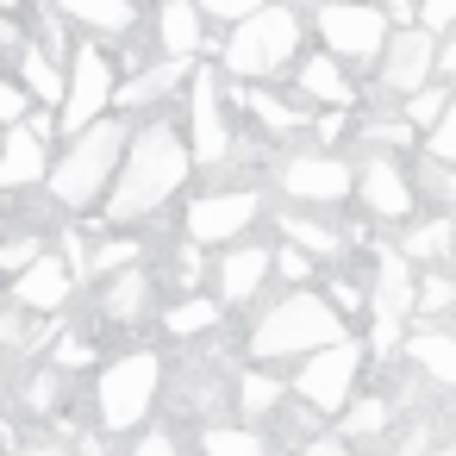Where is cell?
Masks as SVG:
<instances>
[{
    "label": "cell",
    "mask_w": 456,
    "mask_h": 456,
    "mask_svg": "<svg viewBox=\"0 0 456 456\" xmlns=\"http://www.w3.org/2000/svg\"><path fill=\"white\" fill-rule=\"evenodd\" d=\"M425 444H431V425H406V437H400V456H425Z\"/></svg>",
    "instance_id": "49"
},
{
    "label": "cell",
    "mask_w": 456,
    "mask_h": 456,
    "mask_svg": "<svg viewBox=\"0 0 456 456\" xmlns=\"http://www.w3.org/2000/svg\"><path fill=\"white\" fill-rule=\"evenodd\" d=\"M356 194H362V207H369L375 219H406L412 200H419V188L400 175L394 157H369V163L356 169Z\"/></svg>",
    "instance_id": "13"
},
{
    "label": "cell",
    "mask_w": 456,
    "mask_h": 456,
    "mask_svg": "<svg viewBox=\"0 0 456 456\" xmlns=\"http://www.w3.org/2000/svg\"><path fill=\"white\" fill-rule=\"evenodd\" d=\"M450 306H456V281H450V275H425V281H419V313L437 319V313H450Z\"/></svg>",
    "instance_id": "35"
},
{
    "label": "cell",
    "mask_w": 456,
    "mask_h": 456,
    "mask_svg": "<svg viewBox=\"0 0 456 456\" xmlns=\"http://www.w3.org/2000/svg\"><path fill=\"white\" fill-rule=\"evenodd\" d=\"M425 157H437V163H456V101H450V113L425 132Z\"/></svg>",
    "instance_id": "36"
},
{
    "label": "cell",
    "mask_w": 456,
    "mask_h": 456,
    "mask_svg": "<svg viewBox=\"0 0 456 456\" xmlns=\"http://www.w3.org/2000/svg\"><path fill=\"white\" fill-rule=\"evenodd\" d=\"M419 26L437 38V32H456V0H419Z\"/></svg>",
    "instance_id": "39"
},
{
    "label": "cell",
    "mask_w": 456,
    "mask_h": 456,
    "mask_svg": "<svg viewBox=\"0 0 456 456\" xmlns=\"http://www.w3.org/2000/svg\"><path fill=\"white\" fill-rule=\"evenodd\" d=\"M32 338L45 344V331L26 319V306H0V344H32Z\"/></svg>",
    "instance_id": "37"
},
{
    "label": "cell",
    "mask_w": 456,
    "mask_h": 456,
    "mask_svg": "<svg viewBox=\"0 0 456 456\" xmlns=\"http://www.w3.org/2000/svg\"><path fill=\"white\" fill-rule=\"evenodd\" d=\"M219 325V306L213 300H182V306H169V331L175 338H194V331H213Z\"/></svg>",
    "instance_id": "31"
},
{
    "label": "cell",
    "mask_w": 456,
    "mask_h": 456,
    "mask_svg": "<svg viewBox=\"0 0 456 456\" xmlns=\"http://www.w3.org/2000/svg\"><path fill=\"white\" fill-rule=\"evenodd\" d=\"M306 456H344V444L338 437H319V444H306Z\"/></svg>",
    "instance_id": "53"
},
{
    "label": "cell",
    "mask_w": 456,
    "mask_h": 456,
    "mask_svg": "<svg viewBox=\"0 0 456 456\" xmlns=\"http://www.w3.org/2000/svg\"><path fill=\"white\" fill-rule=\"evenodd\" d=\"M132 256H138V244L126 238V244H107V250H94V269H126Z\"/></svg>",
    "instance_id": "46"
},
{
    "label": "cell",
    "mask_w": 456,
    "mask_h": 456,
    "mask_svg": "<svg viewBox=\"0 0 456 456\" xmlns=\"http://www.w3.org/2000/svg\"><path fill=\"white\" fill-rule=\"evenodd\" d=\"M275 269H281V281H306V275H313V256H306L300 244H281V250H275Z\"/></svg>",
    "instance_id": "41"
},
{
    "label": "cell",
    "mask_w": 456,
    "mask_h": 456,
    "mask_svg": "<svg viewBox=\"0 0 456 456\" xmlns=\"http://www.w3.org/2000/svg\"><path fill=\"white\" fill-rule=\"evenodd\" d=\"M263 7H275V0H200V13H213V20H232V26L256 20Z\"/></svg>",
    "instance_id": "38"
},
{
    "label": "cell",
    "mask_w": 456,
    "mask_h": 456,
    "mask_svg": "<svg viewBox=\"0 0 456 456\" xmlns=\"http://www.w3.org/2000/svg\"><path fill=\"white\" fill-rule=\"evenodd\" d=\"M13 119H26V88L0 82V126H13Z\"/></svg>",
    "instance_id": "45"
},
{
    "label": "cell",
    "mask_w": 456,
    "mask_h": 456,
    "mask_svg": "<svg viewBox=\"0 0 456 456\" xmlns=\"http://www.w3.org/2000/svg\"><path fill=\"white\" fill-rule=\"evenodd\" d=\"M331 306H338V313H356V306H362V294H356L350 281H331Z\"/></svg>",
    "instance_id": "50"
},
{
    "label": "cell",
    "mask_w": 456,
    "mask_h": 456,
    "mask_svg": "<svg viewBox=\"0 0 456 456\" xmlns=\"http://www.w3.org/2000/svg\"><path fill=\"white\" fill-rule=\"evenodd\" d=\"M356 369H362V344L344 338V344L306 356V369L294 375V394H300L313 412H344L350 394H356Z\"/></svg>",
    "instance_id": "7"
},
{
    "label": "cell",
    "mask_w": 456,
    "mask_h": 456,
    "mask_svg": "<svg viewBox=\"0 0 456 456\" xmlns=\"http://www.w3.org/2000/svg\"><path fill=\"white\" fill-rule=\"evenodd\" d=\"M63 263H69L76 275H94V256H88V238H82V232H63Z\"/></svg>",
    "instance_id": "42"
},
{
    "label": "cell",
    "mask_w": 456,
    "mask_h": 456,
    "mask_svg": "<svg viewBox=\"0 0 456 456\" xmlns=\"http://www.w3.org/2000/svg\"><path fill=\"white\" fill-rule=\"evenodd\" d=\"M431 456H456V444H444V450H431Z\"/></svg>",
    "instance_id": "56"
},
{
    "label": "cell",
    "mask_w": 456,
    "mask_h": 456,
    "mask_svg": "<svg viewBox=\"0 0 456 456\" xmlns=\"http://www.w3.org/2000/svg\"><path fill=\"white\" fill-rule=\"evenodd\" d=\"M82 362H88V344L82 338H63L57 344V369H82Z\"/></svg>",
    "instance_id": "48"
},
{
    "label": "cell",
    "mask_w": 456,
    "mask_h": 456,
    "mask_svg": "<svg viewBox=\"0 0 456 456\" xmlns=\"http://www.w3.org/2000/svg\"><path fill=\"white\" fill-rule=\"evenodd\" d=\"M107 101H119V88H113V63H107V51H94V45H82L76 57H69V101H63V126L82 138L88 126H101L107 119Z\"/></svg>",
    "instance_id": "8"
},
{
    "label": "cell",
    "mask_w": 456,
    "mask_h": 456,
    "mask_svg": "<svg viewBox=\"0 0 456 456\" xmlns=\"http://www.w3.org/2000/svg\"><path fill=\"white\" fill-rule=\"evenodd\" d=\"M157 387H163V362H157L151 350L119 356V362L101 375V387H94V400H101V425H107V431H132V425L157 406Z\"/></svg>",
    "instance_id": "5"
},
{
    "label": "cell",
    "mask_w": 456,
    "mask_h": 456,
    "mask_svg": "<svg viewBox=\"0 0 456 456\" xmlns=\"http://www.w3.org/2000/svg\"><path fill=\"white\" fill-rule=\"evenodd\" d=\"M20 400H26V412H57V400H63V369H32Z\"/></svg>",
    "instance_id": "30"
},
{
    "label": "cell",
    "mask_w": 456,
    "mask_h": 456,
    "mask_svg": "<svg viewBox=\"0 0 456 456\" xmlns=\"http://www.w3.org/2000/svg\"><path fill=\"white\" fill-rule=\"evenodd\" d=\"M45 175V138L32 126L7 132V151H0V188H32Z\"/></svg>",
    "instance_id": "18"
},
{
    "label": "cell",
    "mask_w": 456,
    "mask_h": 456,
    "mask_svg": "<svg viewBox=\"0 0 456 456\" xmlns=\"http://www.w3.org/2000/svg\"><path fill=\"white\" fill-rule=\"evenodd\" d=\"M344 338H350V331H344V319H338L331 300H319V294H288V300L269 306L263 325L250 331V356H256V362H281V356L331 350V344H344Z\"/></svg>",
    "instance_id": "2"
},
{
    "label": "cell",
    "mask_w": 456,
    "mask_h": 456,
    "mask_svg": "<svg viewBox=\"0 0 456 456\" xmlns=\"http://www.w3.org/2000/svg\"><path fill=\"white\" fill-rule=\"evenodd\" d=\"M0 51H20V32H13V20L0 13Z\"/></svg>",
    "instance_id": "54"
},
{
    "label": "cell",
    "mask_w": 456,
    "mask_h": 456,
    "mask_svg": "<svg viewBox=\"0 0 456 456\" xmlns=\"http://www.w3.org/2000/svg\"><path fill=\"white\" fill-rule=\"evenodd\" d=\"M182 76H194V69H188V57H169V63H157V69L132 76V82L119 88V101H126V107H157V101H163Z\"/></svg>",
    "instance_id": "22"
},
{
    "label": "cell",
    "mask_w": 456,
    "mask_h": 456,
    "mask_svg": "<svg viewBox=\"0 0 456 456\" xmlns=\"http://www.w3.org/2000/svg\"><path fill=\"white\" fill-rule=\"evenodd\" d=\"M281 238H288V244H300L306 256H338V250H344V238H338L331 225L306 219V213H281Z\"/></svg>",
    "instance_id": "24"
},
{
    "label": "cell",
    "mask_w": 456,
    "mask_h": 456,
    "mask_svg": "<svg viewBox=\"0 0 456 456\" xmlns=\"http://www.w3.org/2000/svg\"><path fill=\"white\" fill-rule=\"evenodd\" d=\"M437 69H444V76H450V82H456V32H450V38H444V45H437Z\"/></svg>",
    "instance_id": "51"
},
{
    "label": "cell",
    "mask_w": 456,
    "mask_h": 456,
    "mask_svg": "<svg viewBox=\"0 0 456 456\" xmlns=\"http://www.w3.org/2000/svg\"><path fill=\"white\" fill-rule=\"evenodd\" d=\"M263 213V200L250 194V188H225V194H207V200H194L188 207V238L194 244H232V238H244L250 232V219Z\"/></svg>",
    "instance_id": "11"
},
{
    "label": "cell",
    "mask_w": 456,
    "mask_h": 456,
    "mask_svg": "<svg viewBox=\"0 0 456 456\" xmlns=\"http://www.w3.org/2000/svg\"><path fill=\"white\" fill-rule=\"evenodd\" d=\"M450 101H456L450 88H419V94L406 101V126H412V132H431V126L450 113Z\"/></svg>",
    "instance_id": "29"
},
{
    "label": "cell",
    "mask_w": 456,
    "mask_h": 456,
    "mask_svg": "<svg viewBox=\"0 0 456 456\" xmlns=\"http://www.w3.org/2000/svg\"><path fill=\"white\" fill-rule=\"evenodd\" d=\"M419 194H431L437 207H456V163L425 157V188H419Z\"/></svg>",
    "instance_id": "34"
},
{
    "label": "cell",
    "mask_w": 456,
    "mask_h": 456,
    "mask_svg": "<svg viewBox=\"0 0 456 456\" xmlns=\"http://www.w3.org/2000/svg\"><path fill=\"white\" fill-rule=\"evenodd\" d=\"M319 32H325V51L344 57V63H369L387 51V13L369 7V0H325L319 7Z\"/></svg>",
    "instance_id": "6"
},
{
    "label": "cell",
    "mask_w": 456,
    "mask_h": 456,
    "mask_svg": "<svg viewBox=\"0 0 456 456\" xmlns=\"http://www.w3.org/2000/svg\"><path fill=\"white\" fill-rule=\"evenodd\" d=\"M69 288H76V269H69L63 256H38L32 269L13 275V306H26V313H57V306L69 300Z\"/></svg>",
    "instance_id": "15"
},
{
    "label": "cell",
    "mask_w": 456,
    "mask_h": 456,
    "mask_svg": "<svg viewBox=\"0 0 456 456\" xmlns=\"http://www.w3.org/2000/svg\"><path fill=\"white\" fill-rule=\"evenodd\" d=\"M157 38H163V51H169V57H188V63H194V51L207 45V38H200V7H194V0H163V13H157Z\"/></svg>",
    "instance_id": "20"
},
{
    "label": "cell",
    "mask_w": 456,
    "mask_h": 456,
    "mask_svg": "<svg viewBox=\"0 0 456 456\" xmlns=\"http://www.w3.org/2000/svg\"><path fill=\"white\" fill-rule=\"evenodd\" d=\"M275 400H281V381H275V375H244V381H238V406H244L250 419L269 412Z\"/></svg>",
    "instance_id": "32"
},
{
    "label": "cell",
    "mask_w": 456,
    "mask_h": 456,
    "mask_svg": "<svg viewBox=\"0 0 456 456\" xmlns=\"http://www.w3.org/2000/svg\"><path fill=\"white\" fill-rule=\"evenodd\" d=\"M369 138L387 144V151H406V144H412V126H406V119H394V126H369Z\"/></svg>",
    "instance_id": "43"
},
{
    "label": "cell",
    "mask_w": 456,
    "mask_h": 456,
    "mask_svg": "<svg viewBox=\"0 0 456 456\" xmlns=\"http://www.w3.org/2000/svg\"><path fill=\"white\" fill-rule=\"evenodd\" d=\"M300 88H306L313 101H325V107H338V113H344V107L356 101V88L344 82V69H338V57H306V63H300Z\"/></svg>",
    "instance_id": "21"
},
{
    "label": "cell",
    "mask_w": 456,
    "mask_h": 456,
    "mask_svg": "<svg viewBox=\"0 0 456 456\" xmlns=\"http://www.w3.org/2000/svg\"><path fill=\"white\" fill-rule=\"evenodd\" d=\"M431 69H437V38L425 26H400L381 51V88L412 101L419 88H431Z\"/></svg>",
    "instance_id": "9"
},
{
    "label": "cell",
    "mask_w": 456,
    "mask_h": 456,
    "mask_svg": "<svg viewBox=\"0 0 456 456\" xmlns=\"http://www.w3.org/2000/svg\"><path fill=\"white\" fill-rule=\"evenodd\" d=\"M132 7H138V0H57V13L69 26H88V32H107V38L132 32Z\"/></svg>",
    "instance_id": "19"
},
{
    "label": "cell",
    "mask_w": 456,
    "mask_h": 456,
    "mask_svg": "<svg viewBox=\"0 0 456 456\" xmlns=\"http://www.w3.org/2000/svg\"><path fill=\"white\" fill-rule=\"evenodd\" d=\"M20 69H26V88H32L45 107H57V113H63V101H69V69H57L45 51H26V57H20Z\"/></svg>",
    "instance_id": "23"
},
{
    "label": "cell",
    "mask_w": 456,
    "mask_h": 456,
    "mask_svg": "<svg viewBox=\"0 0 456 456\" xmlns=\"http://www.w3.org/2000/svg\"><path fill=\"white\" fill-rule=\"evenodd\" d=\"M375 431H387V400H350L344 406V419H338V437H375Z\"/></svg>",
    "instance_id": "26"
},
{
    "label": "cell",
    "mask_w": 456,
    "mask_h": 456,
    "mask_svg": "<svg viewBox=\"0 0 456 456\" xmlns=\"http://www.w3.org/2000/svg\"><path fill=\"white\" fill-rule=\"evenodd\" d=\"M126 151H132V132H126L119 119H101V126H88V132L69 144V157L51 169V194H57L63 207H88V200L113 194Z\"/></svg>",
    "instance_id": "3"
},
{
    "label": "cell",
    "mask_w": 456,
    "mask_h": 456,
    "mask_svg": "<svg viewBox=\"0 0 456 456\" xmlns=\"http://www.w3.org/2000/svg\"><path fill=\"white\" fill-rule=\"evenodd\" d=\"M132 456H175V437H169V431H151V437L132 444Z\"/></svg>",
    "instance_id": "47"
},
{
    "label": "cell",
    "mask_w": 456,
    "mask_h": 456,
    "mask_svg": "<svg viewBox=\"0 0 456 456\" xmlns=\"http://www.w3.org/2000/svg\"><path fill=\"white\" fill-rule=\"evenodd\" d=\"M207 456H269V450H263V437L244 431V425H213V431H207Z\"/></svg>",
    "instance_id": "28"
},
{
    "label": "cell",
    "mask_w": 456,
    "mask_h": 456,
    "mask_svg": "<svg viewBox=\"0 0 456 456\" xmlns=\"http://www.w3.org/2000/svg\"><path fill=\"white\" fill-rule=\"evenodd\" d=\"M26 456H63V450H57V444H32Z\"/></svg>",
    "instance_id": "55"
},
{
    "label": "cell",
    "mask_w": 456,
    "mask_h": 456,
    "mask_svg": "<svg viewBox=\"0 0 456 456\" xmlns=\"http://www.w3.org/2000/svg\"><path fill=\"white\" fill-rule=\"evenodd\" d=\"M188 144H194V163H219L232 151V126L219 113V76L213 69L188 76Z\"/></svg>",
    "instance_id": "10"
},
{
    "label": "cell",
    "mask_w": 456,
    "mask_h": 456,
    "mask_svg": "<svg viewBox=\"0 0 456 456\" xmlns=\"http://www.w3.org/2000/svg\"><path fill=\"white\" fill-rule=\"evenodd\" d=\"M294 45H300V20L275 0V7H263L256 20L232 26V38H225V69H232V76H269V69H281V63L294 57Z\"/></svg>",
    "instance_id": "4"
},
{
    "label": "cell",
    "mask_w": 456,
    "mask_h": 456,
    "mask_svg": "<svg viewBox=\"0 0 456 456\" xmlns=\"http://www.w3.org/2000/svg\"><path fill=\"white\" fill-rule=\"evenodd\" d=\"M275 269V256L269 250H256V244H238V250H225L219 256V294L238 306V300H250L256 288H263V275Z\"/></svg>",
    "instance_id": "16"
},
{
    "label": "cell",
    "mask_w": 456,
    "mask_h": 456,
    "mask_svg": "<svg viewBox=\"0 0 456 456\" xmlns=\"http://www.w3.org/2000/svg\"><path fill=\"white\" fill-rule=\"evenodd\" d=\"M381 7L400 20V26H412V13H419V0H381Z\"/></svg>",
    "instance_id": "52"
},
{
    "label": "cell",
    "mask_w": 456,
    "mask_h": 456,
    "mask_svg": "<svg viewBox=\"0 0 456 456\" xmlns=\"http://www.w3.org/2000/svg\"><path fill=\"white\" fill-rule=\"evenodd\" d=\"M406 356H412L437 387H456V331H444V325H419V331L406 338Z\"/></svg>",
    "instance_id": "17"
},
{
    "label": "cell",
    "mask_w": 456,
    "mask_h": 456,
    "mask_svg": "<svg viewBox=\"0 0 456 456\" xmlns=\"http://www.w3.org/2000/svg\"><path fill=\"white\" fill-rule=\"evenodd\" d=\"M450 244H456V225H450V219H431V225H412V232H406V256H412V263H431V256H444Z\"/></svg>",
    "instance_id": "27"
},
{
    "label": "cell",
    "mask_w": 456,
    "mask_h": 456,
    "mask_svg": "<svg viewBox=\"0 0 456 456\" xmlns=\"http://www.w3.org/2000/svg\"><path fill=\"white\" fill-rule=\"evenodd\" d=\"M38 256H45V250H38V238H32V232H26V238H13V244H0V269H13V275H20V269H32Z\"/></svg>",
    "instance_id": "40"
},
{
    "label": "cell",
    "mask_w": 456,
    "mask_h": 456,
    "mask_svg": "<svg viewBox=\"0 0 456 456\" xmlns=\"http://www.w3.org/2000/svg\"><path fill=\"white\" fill-rule=\"evenodd\" d=\"M13 7H20V0H0V13H13Z\"/></svg>",
    "instance_id": "57"
},
{
    "label": "cell",
    "mask_w": 456,
    "mask_h": 456,
    "mask_svg": "<svg viewBox=\"0 0 456 456\" xmlns=\"http://www.w3.org/2000/svg\"><path fill=\"white\" fill-rule=\"evenodd\" d=\"M188 163H194V144H182L175 126L138 132L132 151H126V163H119V182H113V194H107V219L126 225V219L157 213V207L188 182Z\"/></svg>",
    "instance_id": "1"
},
{
    "label": "cell",
    "mask_w": 456,
    "mask_h": 456,
    "mask_svg": "<svg viewBox=\"0 0 456 456\" xmlns=\"http://www.w3.org/2000/svg\"><path fill=\"white\" fill-rule=\"evenodd\" d=\"M450 225H456V219H450Z\"/></svg>",
    "instance_id": "58"
},
{
    "label": "cell",
    "mask_w": 456,
    "mask_h": 456,
    "mask_svg": "<svg viewBox=\"0 0 456 456\" xmlns=\"http://www.w3.org/2000/svg\"><path fill=\"white\" fill-rule=\"evenodd\" d=\"M244 107H250L269 132H294V126H300V113H294V107H281L275 94H244Z\"/></svg>",
    "instance_id": "33"
},
{
    "label": "cell",
    "mask_w": 456,
    "mask_h": 456,
    "mask_svg": "<svg viewBox=\"0 0 456 456\" xmlns=\"http://www.w3.org/2000/svg\"><path fill=\"white\" fill-rule=\"evenodd\" d=\"M107 319H119V325H132L144 306H151V281H144V269H132V275H119L113 288H107Z\"/></svg>",
    "instance_id": "25"
},
{
    "label": "cell",
    "mask_w": 456,
    "mask_h": 456,
    "mask_svg": "<svg viewBox=\"0 0 456 456\" xmlns=\"http://www.w3.org/2000/svg\"><path fill=\"white\" fill-rule=\"evenodd\" d=\"M369 313H375V319H406V313H419V275H412V256H406V250H381V256H375Z\"/></svg>",
    "instance_id": "14"
},
{
    "label": "cell",
    "mask_w": 456,
    "mask_h": 456,
    "mask_svg": "<svg viewBox=\"0 0 456 456\" xmlns=\"http://www.w3.org/2000/svg\"><path fill=\"white\" fill-rule=\"evenodd\" d=\"M281 188H288V200L331 207V200L356 194V169H344L338 157H288L281 163Z\"/></svg>",
    "instance_id": "12"
},
{
    "label": "cell",
    "mask_w": 456,
    "mask_h": 456,
    "mask_svg": "<svg viewBox=\"0 0 456 456\" xmlns=\"http://www.w3.org/2000/svg\"><path fill=\"white\" fill-rule=\"evenodd\" d=\"M400 344H406L400 319H375V338H369V350H381V356H387V350H400Z\"/></svg>",
    "instance_id": "44"
}]
</instances>
